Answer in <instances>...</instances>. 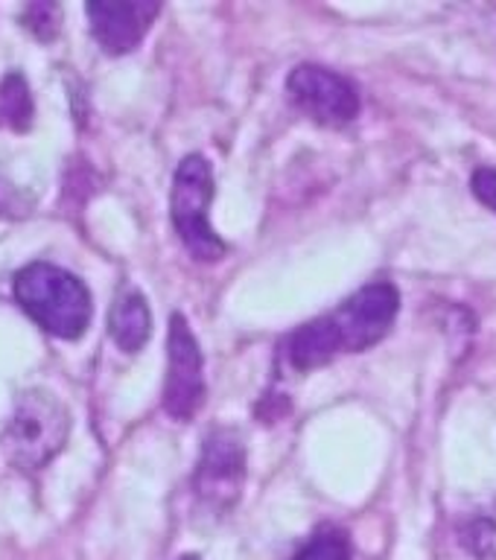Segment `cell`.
Here are the masks:
<instances>
[{
	"mask_svg": "<svg viewBox=\"0 0 496 560\" xmlns=\"http://www.w3.org/2000/svg\"><path fill=\"white\" fill-rule=\"evenodd\" d=\"M12 295L18 306L56 339H79L88 330L94 313L85 283L73 271L44 260L15 271Z\"/></svg>",
	"mask_w": 496,
	"mask_h": 560,
	"instance_id": "6da1fadb",
	"label": "cell"
},
{
	"mask_svg": "<svg viewBox=\"0 0 496 560\" xmlns=\"http://www.w3.org/2000/svg\"><path fill=\"white\" fill-rule=\"evenodd\" d=\"M70 415L50 392L26 388L15 400L12 420L3 432V455L12 467L24 472H38L61 453L68 441Z\"/></svg>",
	"mask_w": 496,
	"mask_h": 560,
	"instance_id": "7a4b0ae2",
	"label": "cell"
},
{
	"mask_svg": "<svg viewBox=\"0 0 496 560\" xmlns=\"http://www.w3.org/2000/svg\"><path fill=\"white\" fill-rule=\"evenodd\" d=\"M214 199V173L205 155H187L173 175L170 217L184 248L201 262H217L226 257L228 245L210 228L208 208Z\"/></svg>",
	"mask_w": 496,
	"mask_h": 560,
	"instance_id": "3957f363",
	"label": "cell"
},
{
	"mask_svg": "<svg viewBox=\"0 0 496 560\" xmlns=\"http://www.w3.org/2000/svg\"><path fill=\"white\" fill-rule=\"evenodd\" d=\"M397 310H401V292L389 280L368 283L357 295L342 301L333 313H327L333 330L339 336L342 353H359L377 345L392 330Z\"/></svg>",
	"mask_w": 496,
	"mask_h": 560,
	"instance_id": "277c9868",
	"label": "cell"
},
{
	"mask_svg": "<svg viewBox=\"0 0 496 560\" xmlns=\"http://www.w3.org/2000/svg\"><path fill=\"white\" fill-rule=\"evenodd\" d=\"M166 383H164V411L173 420H191L205 402V359L191 324L182 313L170 318V339H166Z\"/></svg>",
	"mask_w": 496,
	"mask_h": 560,
	"instance_id": "5b68a950",
	"label": "cell"
},
{
	"mask_svg": "<svg viewBox=\"0 0 496 560\" xmlns=\"http://www.w3.org/2000/svg\"><path fill=\"white\" fill-rule=\"evenodd\" d=\"M292 103L310 120L339 129L359 114V91L348 77L322 65H298L287 79Z\"/></svg>",
	"mask_w": 496,
	"mask_h": 560,
	"instance_id": "8992f818",
	"label": "cell"
},
{
	"mask_svg": "<svg viewBox=\"0 0 496 560\" xmlns=\"http://www.w3.org/2000/svg\"><path fill=\"white\" fill-rule=\"evenodd\" d=\"M245 481V446L240 432L219 427L208 432L201 444L199 467L193 476V488L205 505L228 511L240 499Z\"/></svg>",
	"mask_w": 496,
	"mask_h": 560,
	"instance_id": "52a82bcc",
	"label": "cell"
},
{
	"mask_svg": "<svg viewBox=\"0 0 496 560\" xmlns=\"http://www.w3.org/2000/svg\"><path fill=\"white\" fill-rule=\"evenodd\" d=\"M85 12L96 44L112 56H123L143 42L161 3H88Z\"/></svg>",
	"mask_w": 496,
	"mask_h": 560,
	"instance_id": "ba28073f",
	"label": "cell"
},
{
	"mask_svg": "<svg viewBox=\"0 0 496 560\" xmlns=\"http://www.w3.org/2000/svg\"><path fill=\"white\" fill-rule=\"evenodd\" d=\"M284 353H287L289 368L296 371H313V368L327 365L331 359L342 353L339 336L333 330L331 315H319L313 322L301 324L287 341H284Z\"/></svg>",
	"mask_w": 496,
	"mask_h": 560,
	"instance_id": "9c48e42d",
	"label": "cell"
},
{
	"mask_svg": "<svg viewBox=\"0 0 496 560\" xmlns=\"http://www.w3.org/2000/svg\"><path fill=\"white\" fill-rule=\"evenodd\" d=\"M108 332L114 345L126 353H138L147 345L152 332V315H149L147 298L140 295L138 289H123L120 295L114 298L112 313H108Z\"/></svg>",
	"mask_w": 496,
	"mask_h": 560,
	"instance_id": "30bf717a",
	"label": "cell"
},
{
	"mask_svg": "<svg viewBox=\"0 0 496 560\" xmlns=\"http://www.w3.org/2000/svg\"><path fill=\"white\" fill-rule=\"evenodd\" d=\"M292 560H354V546L339 525H322Z\"/></svg>",
	"mask_w": 496,
	"mask_h": 560,
	"instance_id": "8fae6325",
	"label": "cell"
},
{
	"mask_svg": "<svg viewBox=\"0 0 496 560\" xmlns=\"http://www.w3.org/2000/svg\"><path fill=\"white\" fill-rule=\"evenodd\" d=\"M0 114L15 129H26L33 120V96L21 73H9L0 82Z\"/></svg>",
	"mask_w": 496,
	"mask_h": 560,
	"instance_id": "7c38bea8",
	"label": "cell"
},
{
	"mask_svg": "<svg viewBox=\"0 0 496 560\" xmlns=\"http://www.w3.org/2000/svg\"><path fill=\"white\" fill-rule=\"evenodd\" d=\"M56 18H59V7H53V3H35L24 12V24L33 30L38 38H53L56 33Z\"/></svg>",
	"mask_w": 496,
	"mask_h": 560,
	"instance_id": "4fadbf2b",
	"label": "cell"
},
{
	"mask_svg": "<svg viewBox=\"0 0 496 560\" xmlns=\"http://www.w3.org/2000/svg\"><path fill=\"white\" fill-rule=\"evenodd\" d=\"M471 190H473V196H476V199L485 205V208H491L496 213V170L494 166H480V170L473 173Z\"/></svg>",
	"mask_w": 496,
	"mask_h": 560,
	"instance_id": "5bb4252c",
	"label": "cell"
},
{
	"mask_svg": "<svg viewBox=\"0 0 496 560\" xmlns=\"http://www.w3.org/2000/svg\"><path fill=\"white\" fill-rule=\"evenodd\" d=\"M175 560H201L199 555H182V558H175Z\"/></svg>",
	"mask_w": 496,
	"mask_h": 560,
	"instance_id": "9a60e30c",
	"label": "cell"
}]
</instances>
